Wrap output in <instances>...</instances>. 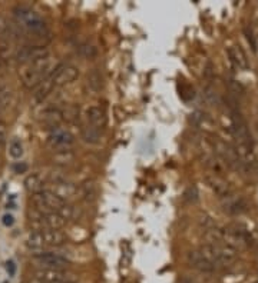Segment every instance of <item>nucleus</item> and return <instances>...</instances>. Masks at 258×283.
Here are the masks:
<instances>
[{
    "mask_svg": "<svg viewBox=\"0 0 258 283\" xmlns=\"http://www.w3.org/2000/svg\"><path fill=\"white\" fill-rule=\"evenodd\" d=\"M52 70L53 69L50 66L49 57H45L37 62L26 64V67L20 72L22 83L28 89H36Z\"/></svg>",
    "mask_w": 258,
    "mask_h": 283,
    "instance_id": "f257e3e1",
    "label": "nucleus"
},
{
    "mask_svg": "<svg viewBox=\"0 0 258 283\" xmlns=\"http://www.w3.org/2000/svg\"><path fill=\"white\" fill-rule=\"evenodd\" d=\"M32 202L35 205L36 210L40 213H59L66 205V202L57 198L56 195L52 193L49 189L35 193L32 196Z\"/></svg>",
    "mask_w": 258,
    "mask_h": 283,
    "instance_id": "f03ea898",
    "label": "nucleus"
},
{
    "mask_svg": "<svg viewBox=\"0 0 258 283\" xmlns=\"http://www.w3.org/2000/svg\"><path fill=\"white\" fill-rule=\"evenodd\" d=\"M32 259L39 266V269L66 270L71 265V262L66 257L53 253V252H40V253L33 255Z\"/></svg>",
    "mask_w": 258,
    "mask_h": 283,
    "instance_id": "7ed1b4c3",
    "label": "nucleus"
},
{
    "mask_svg": "<svg viewBox=\"0 0 258 283\" xmlns=\"http://www.w3.org/2000/svg\"><path fill=\"white\" fill-rule=\"evenodd\" d=\"M48 143H49V146L55 152H59V150H71L73 143H75V137L66 129L53 128L50 129L49 135H48Z\"/></svg>",
    "mask_w": 258,
    "mask_h": 283,
    "instance_id": "20e7f679",
    "label": "nucleus"
},
{
    "mask_svg": "<svg viewBox=\"0 0 258 283\" xmlns=\"http://www.w3.org/2000/svg\"><path fill=\"white\" fill-rule=\"evenodd\" d=\"M35 280L40 283H69L75 282V276L66 270L37 269L35 272Z\"/></svg>",
    "mask_w": 258,
    "mask_h": 283,
    "instance_id": "39448f33",
    "label": "nucleus"
},
{
    "mask_svg": "<svg viewBox=\"0 0 258 283\" xmlns=\"http://www.w3.org/2000/svg\"><path fill=\"white\" fill-rule=\"evenodd\" d=\"M49 191L52 193H55L57 198L62 199L63 202H68L69 199L75 198L78 189L76 186L71 182L66 180V177L63 176H56L52 179V186L49 187Z\"/></svg>",
    "mask_w": 258,
    "mask_h": 283,
    "instance_id": "423d86ee",
    "label": "nucleus"
},
{
    "mask_svg": "<svg viewBox=\"0 0 258 283\" xmlns=\"http://www.w3.org/2000/svg\"><path fill=\"white\" fill-rule=\"evenodd\" d=\"M17 60L20 63H33L37 62L40 59L45 57H49V50L46 49L45 46H26V48H22L17 52Z\"/></svg>",
    "mask_w": 258,
    "mask_h": 283,
    "instance_id": "0eeeda50",
    "label": "nucleus"
},
{
    "mask_svg": "<svg viewBox=\"0 0 258 283\" xmlns=\"http://www.w3.org/2000/svg\"><path fill=\"white\" fill-rule=\"evenodd\" d=\"M79 76V70L75 66L66 64V66H57L55 72V87L69 85Z\"/></svg>",
    "mask_w": 258,
    "mask_h": 283,
    "instance_id": "6e6552de",
    "label": "nucleus"
},
{
    "mask_svg": "<svg viewBox=\"0 0 258 283\" xmlns=\"http://www.w3.org/2000/svg\"><path fill=\"white\" fill-rule=\"evenodd\" d=\"M86 121H88V126L100 132L106 126V114L103 112V109L98 106H91L86 109Z\"/></svg>",
    "mask_w": 258,
    "mask_h": 283,
    "instance_id": "1a4fd4ad",
    "label": "nucleus"
},
{
    "mask_svg": "<svg viewBox=\"0 0 258 283\" xmlns=\"http://www.w3.org/2000/svg\"><path fill=\"white\" fill-rule=\"evenodd\" d=\"M186 261H188V263L192 266L193 269L200 270V272H204V273H212V272H215L214 266L208 262L204 256L201 255L200 250H192V252H189L188 256H186Z\"/></svg>",
    "mask_w": 258,
    "mask_h": 283,
    "instance_id": "9d476101",
    "label": "nucleus"
},
{
    "mask_svg": "<svg viewBox=\"0 0 258 283\" xmlns=\"http://www.w3.org/2000/svg\"><path fill=\"white\" fill-rule=\"evenodd\" d=\"M208 186L212 189L215 195H218L220 198L227 199L231 196V191H229L228 183L225 180H222L220 176H215V175H209V176L205 177Z\"/></svg>",
    "mask_w": 258,
    "mask_h": 283,
    "instance_id": "9b49d317",
    "label": "nucleus"
},
{
    "mask_svg": "<svg viewBox=\"0 0 258 283\" xmlns=\"http://www.w3.org/2000/svg\"><path fill=\"white\" fill-rule=\"evenodd\" d=\"M26 248L28 250H30L33 255L36 253H40V252H45L46 249V245L43 242V236H42V230H30L26 236Z\"/></svg>",
    "mask_w": 258,
    "mask_h": 283,
    "instance_id": "f8f14e48",
    "label": "nucleus"
},
{
    "mask_svg": "<svg viewBox=\"0 0 258 283\" xmlns=\"http://www.w3.org/2000/svg\"><path fill=\"white\" fill-rule=\"evenodd\" d=\"M42 121L50 129L59 128L60 122L63 121V112L60 109H56V107H49L42 113Z\"/></svg>",
    "mask_w": 258,
    "mask_h": 283,
    "instance_id": "ddd939ff",
    "label": "nucleus"
},
{
    "mask_svg": "<svg viewBox=\"0 0 258 283\" xmlns=\"http://www.w3.org/2000/svg\"><path fill=\"white\" fill-rule=\"evenodd\" d=\"M228 57L231 64L238 69V70H244L247 69V59H245V53L243 52V49L240 46H231L228 49Z\"/></svg>",
    "mask_w": 258,
    "mask_h": 283,
    "instance_id": "4468645a",
    "label": "nucleus"
},
{
    "mask_svg": "<svg viewBox=\"0 0 258 283\" xmlns=\"http://www.w3.org/2000/svg\"><path fill=\"white\" fill-rule=\"evenodd\" d=\"M43 242L46 245V248L50 246H62L64 242H66V236L63 232L60 230H42Z\"/></svg>",
    "mask_w": 258,
    "mask_h": 283,
    "instance_id": "2eb2a0df",
    "label": "nucleus"
},
{
    "mask_svg": "<svg viewBox=\"0 0 258 283\" xmlns=\"http://www.w3.org/2000/svg\"><path fill=\"white\" fill-rule=\"evenodd\" d=\"M25 187H26V191L30 192L32 195L39 193V192L46 189V187H45V180H43V177L40 176V175H37V173H32V175H29V176L25 179Z\"/></svg>",
    "mask_w": 258,
    "mask_h": 283,
    "instance_id": "dca6fc26",
    "label": "nucleus"
},
{
    "mask_svg": "<svg viewBox=\"0 0 258 283\" xmlns=\"http://www.w3.org/2000/svg\"><path fill=\"white\" fill-rule=\"evenodd\" d=\"M224 209H225V212L231 213V215H240V213L247 210V203L244 202L243 199H236L229 196L224 202Z\"/></svg>",
    "mask_w": 258,
    "mask_h": 283,
    "instance_id": "f3484780",
    "label": "nucleus"
},
{
    "mask_svg": "<svg viewBox=\"0 0 258 283\" xmlns=\"http://www.w3.org/2000/svg\"><path fill=\"white\" fill-rule=\"evenodd\" d=\"M53 160L59 166H66V164H72L73 163L75 155H73L72 150H59V152H55Z\"/></svg>",
    "mask_w": 258,
    "mask_h": 283,
    "instance_id": "a211bd4d",
    "label": "nucleus"
},
{
    "mask_svg": "<svg viewBox=\"0 0 258 283\" xmlns=\"http://www.w3.org/2000/svg\"><path fill=\"white\" fill-rule=\"evenodd\" d=\"M82 139H83V142H86V143H89V145H96L100 139V132L86 125V126H83V129H82Z\"/></svg>",
    "mask_w": 258,
    "mask_h": 283,
    "instance_id": "6ab92c4d",
    "label": "nucleus"
},
{
    "mask_svg": "<svg viewBox=\"0 0 258 283\" xmlns=\"http://www.w3.org/2000/svg\"><path fill=\"white\" fill-rule=\"evenodd\" d=\"M9 155L14 160H19L23 157V145H22L20 140L17 139H13L9 145Z\"/></svg>",
    "mask_w": 258,
    "mask_h": 283,
    "instance_id": "aec40b11",
    "label": "nucleus"
},
{
    "mask_svg": "<svg viewBox=\"0 0 258 283\" xmlns=\"http://www.w3.org/2000/svg\"><path fill=\"white\" fill-rule=\"evenodd\" d=\"M244 32H245V37H247V42L250 43L251 49L254 53H257V40H255V36L252 33V29L251 28H245L244 29Z\"/></svg>",
    "mask_w": 258,
    "mask_h": 283,
    "instance_id": "412c9836",
    "label": "nucleus"
},
{
    "mask_svg": "<svg viewBox=\"0 0 258 283\" xmlns=\"http://www.w3.org/2000/svg\"><path fill=\"white\" fill-rule=\"evenodd\" d=\"M229 87H231V90L235 93V95H243L244 93V87L238 82H235V80H229Z\"/></svg>",
    "mask_w": 258,
    "mask_h": 283,
    "instance_id": "4be33fe9",
    "label": "nucleus"
},
{
    "mask_svg": "<svg viewBox=\"0 0 258 283\" xmlns=\"http://www.w3.org/2000/svg\"><path fill=\"white\" fill-rule=\"evenodd\" d=\"M99 80H100V76L98 75V73H96V72H95V73H92V75H91V78H89V83L93 86V89H96V90H98V89L100 87Z\"/></svg>",
    "mask_w": 258,
    "mask_h": 283,
    "instance_id": "5701e85b",
    "label": "nucleus"
},
{
    "mask_svg": "<svg viewBox=\"0 0 258 283\" xmlns=\"http://www.w3.org/2000/svg\"><path fill=\"white\" fill-rule=\"evenodd\" d=\"M185 196L188 198V200H191V202H197V200H198V192H197V187H189V189L186 191Z\"/></svg>",
    "mask_w": 258,
    "mask_h": 283,
    "instance_id": "b1692460",
    "label": "nucleus"
},
{
    "mask_svg": "<svg viewBox=\"0 0 258 283\" xmlns=\"http://www.w3.org/2000/svg\"><path fill=\"white\" fill-rule=\"evenodd\" d=\"M6 126H5V123L3 122H0V148L6 143Z\"/></svg>",
    "mask_w": 258,
    "mask_h": 283,
    "instance_id": "393cba45",
    "label": "nucleus"
},
{
    "mask_svg": "<svg viewBox=\"0 0 258 283\" xmlns=\"http://www.w3.org/2000/svg\"><path fill=\"white\" fill-rule=\"evenodd\" d=\"M2 222H3V225H5V226H6V227H10L14 223L13 215H10V213H7V215H5V216H3V220H2Z\"/></svg>",
    "mask_w": 258,
    "mask_h": 283,
    "instance_id": "a878e982",
    "label": "nucleus"
},
{
    "mask_svg": "<svg viewBox=\"0 0 258 283\" xmlns=\"http://www.w3.org/2000/svg\"><path fill=\"white\" fill-rule=\"evenodd\" d=\"M28 169V166L25 164V163H22V164H16L14 166V170H16V173H25Z\"/></svg>",
    "mask_w": 258,
    "mask_h": 283,
    "instance_id": "bb28decb",
    "label": "nucleus"
},
{
    "mask_svg": "<svg viewBox=\"0 0 258 283\" xmlns=\"http://www.w3.org/2000/svg\"><path fill=\"white\" fill-rule=\"evenodd\" d=\"M6 269H7V273L12 276V275H14V263L10 261V262H7L6 265Z\"/></svg>",
    "mask_w": 258,
    "mask_h": 283,
    "instance_id": "cd10ccee",
    "label": "nucleus"
},
{
    "mask_svg": "<svg viewBox=\"0 0 258 283\" xmlns=\"http://www.w3.org/2000/svg\"><path fill=\"white\" fill-rule=\"evenodd\" d=\"M29 283H40V282H37V280H33V282H29Z\"/></svg>",
    "mask_w": 258,
    "mask_h": 283,
    "instance_id": "c85d7f7f",
    "label": "nucleus"
},
{
    "mask_svg": "<svg viewBox=\"0 0 258 283\" xmlns=\"http://www.w3.org/2000/svg\"><path fill=\"white\" fill-rule=\"evenodd\" d=\"M0 122H2V117H0Z\"/></svg>",
    "mask_w": 258,
    "mask_h": 283,
    "instance_id": "c756f323",
    "label": "nucleus"
},
{
    "mask_svg": "<svg viewBox=\"0 0 258 283\" xmlns=\"http://www.w3.org/2000/svg\"><path fill=\"white\" fill-rule=\"evenodd\" d=\"M69 283H75V282H69Z\"/></svg>",
    "mask_w": 258,
    "mask_h": 283,
    "instance_id": "7c9ffc66",
    "label": "nucleus"
}]
</instances>
